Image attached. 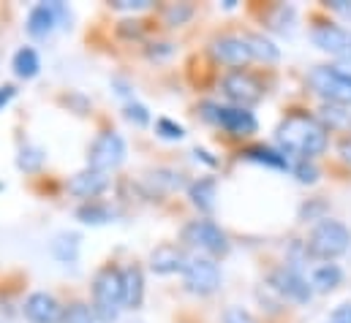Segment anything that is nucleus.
<instances>
[{"label": "nucleus", "instance_id": "20", "mask_svg": "<svg viewBox=\"0 0 351 323\" xmlns=\"http://www.w3.org/2000/svg\"><path fill=\"white\" fill-rule=\"evenodd\" d=\"M80 234H74V231H63V234H58L55 237V242H52V255L60 261V263H74L77 258H80Z\"/></svg>", "mask_w": 351, "mask_h": 323}, {"label": "nucleus", "instance_id": "19", "mask_svg": "<svg viewBox=\"0 0 351 323\" xmlns=\"http://www.w3.org/2000/svg\"><path fill=\"white\" fill-rule=\"evenodd\" d=\"M11 68H14V74H16L19 79H33V77H38V71H41L38 52H36L33 47L16 49V55H14V60H11Z\"/></svg>", "mask_w": 351, "mask_h": 323}, {"label": "nucleus", "instance_id": "31", "mask_svg": "<svg viewBox=\"0 0 351 323\" xmlns=\"http://www.w3.org/2000/svg\"><path fill=\"white\" fill-rule=\"evenodd\" d=\"M223 323H256V318L248 310H243V307H226Z\"/></svg>", "mask_w": 351, "mask_h": 323}, {"label": "nucleus", "instance_id": "30", "mask_svg": "<svg viewBox=\"0 0 351 323\" xmlns=\"http://www.w3.org/2000/svg\"><path fill=\"white\" fill-rule=\"evenodd\" d=\"M191 14H193L191 5L177 3V5H169V8H167V22H169V25H182L185 19H191Z\"/></svg>", "mask_w": 351, "mask_h": 323}, {"label": "nucleus", "instance_id": "34", "mask_svg": "<svg viewBox=\"0 0 351 323\" xmlns=\"http://www.w3.org/2000/svg\"><path fill=\"white\" fill-rule=\"evenodd\" d=\"M330 8H332L335 14H341L343 19H349L351 22V0H332V3H330Z\"/></svg>", "mask_w": 351, "mask_h": 323}, {"label": "nucleus", "instance_id": "9", "mask_svg": "<svg viewBox=\"0 0 351 323\" xmlns=\"http://www.w3.org/2000/svg\"><path fill=\"white\" fill-rule=\"evenodd\" d=\"M71 11L63 3H38L27 14V33L33 38H47L55 33V27H69Z\"/></svg>", "mask_w": 351, "mask_h": 323}, {"label": "nucleus", "instance_id": "24", "mask_svg": "<svg viewBox=\"0 0 351 323\" xmlns=\"http://www.w3.org/2000/svg\"><path fill=\"white\" fill-rule=\"evenodd\" d=\"M41 163H44V150H41V147H36V144H25V147L19 150L16 166H19L22 171H38Z\"/></svg>", "mask_w": 351, "mask_h": 323}, {"label": "nucleus", "instance_id": "10", "mask_svg": "<svg viewBox=\"0 0 351 323\" xmlns=\"http://www.w3.org/2000/svg\"><path fill=\"white\" fill-rule=\"evenodd\" d=\"M269 288H272L278 296H283V299H289V302H294V305H308V302L313 299L311 283H308L294 266H278V269L269 274Z\"/></svg>", "mask_w": 351, "mask_h": 323}, {"label": "nucleus", "instance_id": "36", "mask_svg": "<svg viewBox=\"0 0 351 323\" xmlns=\"http://www.w3.org/2000/svg\"><path fill=\"white\" fill-rule=\"evenodd\" d=\"M332 66H335L346 79H351V57H341V60H338V63H332Z\"/></svg>", "mask_w": 351, "mask_h": 323}, {"label": "nucleus", "instance_id": "33", "mask_svg": "<svg viewBox=\"0 0 351 323\" xmlns=\"http://www.w3.org/2000/svg\"><path fill=\"white\" fill-rule=\"evenodd\" d=\"M112 5L120 8V11H142V8L150 5V0H114Z\"/></svg>", "mask_w": 351, "mask_h": 323}, {"label": "nucleus", "instance_id": "21", "mask_svg": "<svg viewBox=\"0 0 351 323\" xmlns=\"http://www.w3.org/2000/svg\"><path fill=\"white\" fill-rule=\"evenodd\" d=\"M243 158H245V161L262 163V166H269V168H280V171L291 168V166H289V158H286L283 153L269 150V147H251V150L243 153Z\"/></svg>", "mask_w": 351, "mask_h": 323}, {"label": "nucleus", "instance_id": "18", "mask_svg": "<svg viewBox=\"0 0 351 323\" xmlns=\"http://www.w3.org/2000/svg\"><path fill=\"white\" fill-rule=\"evenodd\" d=\"M215 193H218V185L210 177H202L188 188V196H191L193 207H199L202 212H213L215 209Z\"/></svg>", "mask_w": 351, "mask_h": 323}, {"label": "nucleus", "instance_id": "7", "mask_svg": "<svg viewBox=\"0 0 351 323\" xmlns=\"http://www.w3.org/2000/svg\"><path fill=\"white\" fill-rule=\"evenodd\" d=\"M185 288L196 296H210L221 288V269L213 258H188V266L182 272Z\"/></svg>", "mask_w": 351, "mask_h": 323}, {"label": "nucleus", "instance_id": "17", "mask_svg": "<svg viewBox=\"0 0 351 323\" xmlns=\"http://www.w3.org/2000/svg\"><path fill=\"white\" fill-rule=\"evenodd\" d=\"M123 296L125 307H139L145 299V274L139 266H128L123 272Z\"/></svg>", "mask_w": 351, "mask_h": 323}, {"label": "nucleus", "instance_id": "1", "mask_svg": "<svg viewBox=\"0 0 351 323\" xmlns=\"http://www.w3.org/2000/svg\"><path fill=\"white\" fill-rule=\"evenodd\" d=\"M275 142L283 155L289 153V155H300V161H313L327 150V125L311 114L294 112L278 125Z\"/></svg>", "mask_w": 351, "mask_h": 323}, {"label": "nucleus", "instance_id": "13", "mask_svg": "<svg viewBox=\"0 0 351 323\" xmlns=\"http://www.w3.org/2000/svg\"><path fill=\"white\" fill-rule=\"evenodd\" d=\"M25 318L30 323H60L63 318V310L58 305V299L47 291H36L25 299V307H22Z\"/></svg>", "mask_w": 351, "mask_h": 323}, {"label": "nucleus", "instance_id": "12", "mask_svg": "<svg viewBox=\"0 0 351 323\" xmlns=\"http://www.w3.org/2000/svg\"><path fill=\"white\" fill-rule=\"evenodd\" d=\"M213 57L218 63H223V66L243 68V66H248L254 60V52H251L245 38H240V36H221V38L213 41Z\"/></svg>", "mask_w": 351, "mask_h": 323}, {"label": "nucleus", "instance_id": "29", "mask_svg": "<svg viewBox=\"0 0 351 323\" xmlns=\"http://www.w3.org/2000/svg\"><path fill=\"white\" fill-rule=\"evenodd\" d=\"M324 117H327V122L335 125V128H341V125L349 122V112H346L343 106H335V103H327V106H324Z\"/></svg>", "mask_w": 351, "mask_h": 323}, {"label": "nucleus", "instance_id": "4", "mask_svg": "<svg viewBox=\"0 0 351 323\" xmlns=\"http://www.w3.org/2000/svg\"><path fill=\"white\" fill-rule=\"evenodd\" d=\"M308 84L327 103H335V106H349L351 103V79H346L335 66H316L308 74Z\"/></svg>", "mask_w": 351, "mask_h": 323}, {"label": "nucleus", "instance_id": "23", "mask_svg": "<svg viewBox=\"0 0 351 323\" xmlns=\"http://www.w3.org/2000/svg\"><path fill=\"white\" fill-rule=\"evenodd\" d=\"M77 218L82 223H88V226H104V223L114 220V212L109 207H104V204H85V207L77 209Z\"/></svg>", "mask_w": 351, "mask_h": 323}, {"label": "nucleus", "instance_id": "15", "mask_svg": "<svg viewBox=\"0 0 351 323\" xmlns=\"http://www.w3.org/2000/svg\"><path fill=\"white\" fill-rule=\"evenodd\" d=\"M106 185H109V177L104 171L85 168V171H80V174L71 177L69 193H74L77 198H95L101 190H106Z\"/></svg>", "mask_w": 351, "mask_h": 323}, {"label": "nucleus", "instance_id": "6", "mask_svg": "<svg viewBox=\"0 0 351 323\" xmlns=\"http://www.w3.org/2000/svg\"><path fill=\"white\" fill-rule=\"evenodd\" d=\"M182 242L199 250V253H210V255H226L229 253V237L213 220H191L182 229Z\"/></svg>", "mask_w": 351, "mask_h": 323}, {"label": "nucleus", "instance_id": "5", "mask_svg": "<svg viewBox=\"0 0 351 323\" xmlns=\"http://www.w3.org/2000/svg\"><path fill=\"white\" fill-rule=\"evenodd\" d=\"M202 114H204V120L221 125L223 131H229V133H234V136H251V133H256V128H259L254 112H248V109H243V106L204 103V106H202Z\"/></svg>", "mask_w": 351, "mask_h": 323}, {"label": "nucleus", "instance_id": "8", "mask_svg": "<svg viewBox=\"0 0 351 323\" xmlns=\"http://www.w3.org/2000/svg\"><path fill=\"white\" fill-rule=\"evenodd\" d=\"M123 161H125V142H123V136L114 133V131L98 133V139L90 144L88 168H95V171L106 174V171L117 168Z\"/></svg>", "mask_w": 351, "mask_h": 323}, {"label": "nucleus", "instance_id": "26", "mask_svg": "<svg viewBox=\"0 0 351 323\" xmlns=\"http://www.w3.org/2000/svg\"><path fill=\"white\" fill-rule=\"evenodd\" d=\"M291 174H294L297 182H302V185H313V182L319 179V168H316L313 161H297L291 166Z\"/></svg>", "mask_w": 351, "mask_h": 323}, {"label": "nucleus", "instance_id": "14", "mask_svg": "<svg viewBox=\"0 0 351 323\" xmlns=\"http://www.w3.org/2000/svg\"><path fill=\"white\" fill-rule=\"evenodd\" d=\"M188 258L185 253L175 247V244H161L150 253V269L156 274H175V272H185Z\"/></svg>", "mask_w": 351, "mask_h": 323}, {"label": "nucleus", "instance_id": "22", "mask_svg": "<svg viewBox=\"0 0 351 323\" xmlns=\"http://www.w3.org/2000/svg\"><path fill=\"white\" fill-rule=\"evenodd\" d=\"M245 41H248V47H251V52H254V60H264V63H275L278 57H280V49L269 41V38H264V36H245Z\"/></svg>", "mask_w": 351, "mask_h": 323}, {"label": "nucleus", "instance_id": "25", "mask_svg": "<svg viewBox=\"0 0 351 323\" xmlns=\"http://www.w3.org/2000/svg\"><path fill=\"white\" fill-rule=\"evenodd\" d=\"M60 323H95V313H93V307H88V305L74 302L71 307L63 310Z\"/></svg>", "mask_w": 351, "mask_h": 323}, {"label": "nucleus", "instance_id": "3", "mask_svg": "<svg viewBox=\"0 0 351 323\" xmlns=\"http://www.w3.org/2000/svg\"><path fill=\"white\" fill-rule=\"evenodd\" d=\"M308 253L313 258H322V261H332L338 255H343L351 247V231L346 223L341 220H332V218H324L313 226L311 237H308Z\"/></svg>", "mask_w": 351, "mask_h": 323}, {"label": "nucleus", "instance_id": "27", "mask_svg": "<svg viewBox=\"0 0 351 323\" xmlns=\"http://www.w3.org/2000/svg\"><path fill=\"white\" fill-rule=\"evenodd\" d=\"M156 133H158L161 139H169V142H180V139L185 136L182 125H177V122H172L169 117H161V120L156 122Z\"/></svg>", "mask_w": 351, "mask_h": 323}, {"label": "nucleus", "instance_id": "28", "mask_svg": "<svg viewBox=\"0 0 351 323\" xmlns=\"http://www.w3.org/2000/svg\"><path fill=\"white\" fill-rule=\"evenodd\" d=\"M123 114H125L128 122H134V125H139V128L150 122V112H147L142 103H136V101H128L125 109H123Z\"/></svg>", "mask_w": 351, "mask_h": 323}, {"label": "nucleus", "instance_id": "2", "mask_svg": "<svg viewBox=\"0 0 351 323\" xmlns=\"http://www.w3.org/2000/svg\"><path fill=\"white\" fill-rule=\"evenodd\" d=\"M125 305L123 296V272L117 266H104L93 280V313L95 321L114 323Z\"/></svg>", "mask_w": 351, "mask_h": 323}, {"label": "nucleus", "instance_id": "37", "mask_svg": "<svg viewBox=\"0 0 351 323\" xmlns=\"http://www.w3.org/2000/svg\"><path fill=\"white\" fill-rule=\"evenodd\" d=\"M341 155H343V161L351 163V139H343V144H341Z\"/></svg>", "mask_w": 351, "mask_h": 323}, {"label": "nucleus", "instance_id": "35", "mask_svg": "<svg viewBox=\"0 0 351 323\" xmlns=\"http://www.w3.org/2000/svg\"><path fill=\"white\" fill-rule=\"evenodd\" d=\"M14 92H16V90H14L11 84H3V87H0V112H3V109H5L8 103H11V98H14Z\"/></svg>", "mask_w": 351, "mask_h": 323}, {"label": "nucleus", "instance_id": "32", "mask_svg": "<svg viewBox=\"0 0 351 323\" xmlns=\"http://www.w3.org/2000/svg\"><path fill=\"white\" fill-rule=\"evenodd\" d=\"M327 323H351V302L338 305V307L332 310V315H330V321Z\"/></svg>", "mask_w": 351, "mask_h": 323}, {"label": "nucleus", "instance_id": "16", "mask_svg": "<svg viewBox=\"0 0 351 323\" xmlns=\"http://www.w3.org/2000/svg\"><path fill=\"white\" fill-rule=\"evenodd\" d=\"M341 280H343V269L338 263L327 261V263H319L311 272V280L308 283H311L313 294H330V291H335L341 285Z\"/></svg>", "mask_w": 351, "mask_h": 323}, {"label": "nucleus", "instance_id": "11", "mask_svg": "<svg viewBox=\"0 0 351 323\" xmlns=\"http://www.w3.org/2000/svg\"><path fill=\"white\" fill-rule=\"evenodd\" d=\"M221 87H223L226 98L234 101V103L243 106V109L259 103L264 95L262 84L254 79L251 74H245V71H232V74H226L223 81H221Z\"/></svg>", "mask_w": 351, "mask_h": 323}]
</instances>
